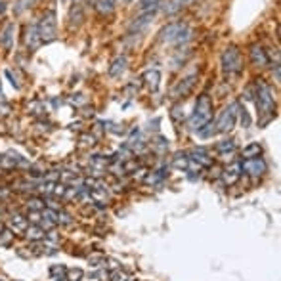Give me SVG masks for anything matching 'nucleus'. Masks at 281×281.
I'll return each instance as SVG.
<instances>
[{
	"label": "nucleus",
	"instance_id": "nucleus-2",
	"mask_svg": "<svg viewBox=\"0 0 281 281\" xmlns=\"http://www.w3.org/2000/svg\"><path fill=\"white\" fill-rule=\"evenodd\" d=\"M222 65H224V71L230 75H237L243 69V60H241V54L235 46L226 48V52L222 54Z\"/></svg>",
	"mask_w": 281,
	"mask_h": 281
},
{
	"label": "nucleus",
	"instance_id": "nucleus-3",
	"mask_svg": "<svg viewBox=\"0 0 281 281\" xmlns=\"http://www.w3.org/2000/svg\"><path fill=\"white\" fill-rule=\"evenodd\" d=\"M184 33H186V25H184V23H171V25H167V27L161 31L159 38L163 40V42L174 44V42H182Z\"/></svg>",
	"mask_w": 281,
	"mask_h": 281
},
{
	"label": "nucleus",
	"instance_id": "nucleus-8",
	"mask_svg": "<svg viewBox=\"0 0 281 281\" xmlns=\"http://www.w3.org/2000/svg\"><path fill=\"white\" fill-rule=\"evenodd\" d=\"M251 60H253V63H255L257 67H262V65L268 63V56H266V52L262 50V46H253V48H251Z\"/></svg>",
	"mask_w": 281,
	"mask_h": 281
},
{
	"label": "nucleus",
	"instance_id": "nucleus-5",
	"mask_svg": "<svg viewBox=\"0 0 281 281\" xmlns=\"http://www.w3.org/2000/svg\"><path fill=\"white\" fill-rule=\"evenodd\" d=\"M54 37H56V19H54V12H48L40 21V38L52 40Z\"/></svg>",
	"mask_w": 281,
	"mask_h": 281
},
{
	"label": "nucleus",
	"instance_id": "nucleus-12",
	"mask_svg": "<svg viewBox=\"0 0 281 281\" xmlns=\"http://www.w3.org/2000/svg\"><path fill=\"white\" fill-rule=\"evenodd\" d=\"M115 2H117V0H98L99 13H111L115 10Z\"/></svg>",
	"mask_w": 281,
	"mask_h": 281
},
{
	"label": "nucleus",
	"instance_id": "nucleus-9",
	"mask_svg": "<svg viewBox=\"0 0 281 281\" xmlns=\"http://www.w3.org/2000/svg\"><path fill=\"white\" fill-rule=\"evenodd\" d=\"M195 0H171L167 6H165V12L169 13V15H174L176 12H180L182 8L186 6H189V4H193Z\"/></svg>",
	"mask_w": 281,
	"mask_h": 281
},
{
	"label": "nucleus",
	"instance_id": "nucleus-4",
	"mask_svg": "<svg viewBox=\"0 0 281 281\" xmlns=\"http://www.w3.org/2000/svg\"><path fill=\"white\" fill-rule=\"evenodd\" d=\"M257 105H258V111H260V113H272V109H274V96H272L270 86H266V85L260 86Z\"/></svg>",
	"mask_w": 281,
	"mask_h": 281
},
{
	"label": "nucleus",
	"instance_id": "nucleus-11",
	"mask_svg": "<svg viewBox=\"0 0 281 281\" xmlns=\"http://www.w3.org/2000/svg\"><path fill=\"white\" fill-rule=\"evenodd\" d=\"M124 69H126V58H117V60L113 61V67L109 69V75L111 77H121L124 73Z\"/></svg>",
	"mask_w": 281,
	"mask_h": 281
},
{
	"label": "nucleus",
	"instance_id": "nucleus-7",
	"mask_svg": "<svg viewBox=\"0 0 281 281\" xmlns=\"http://www.w3.org/2000/svg\"><path fill=\"white\" fill-rule=\"evenodd\" d=\"M235 109H237V105L233 103V105H230V107L220 115V121H218V128H220V130H230L233 126L235 117H237V111Z\"/></svg>",
	"mask_w": 281,
	"mask_h": 281
},
{
	"label": "nucleus",
	"instance_id": "nucleus-1",
	"mask_svg": "<svg viewBox=\"0 0 281 281\" xmlns=\"http://www.w3.org/2000/svg\"><path fill=\"white\" fill-rule=\"evenodd\" d=\"M210 117H212V101H210L207 94H203L201 98L197 99L195 111H193V115L189 119V126L191 128H203L210 121Z\"/></svg>",
	"mask_w": 281,
	"mask_h": 281
},
{
	"label": "nucleus",
	"instance_id": "nucleus-10",
	"mask_svg": "<svg viewBox=\"0 0 281 281\" xmlns=\"http://www.w3.org/2000/svg\"><path fill=\"white\" fill-rule=\"evenodd\" d=\"M144 81H146L147 88H151V90H157V86H159V81H161V73L159 71H147L144 75Z\"/></svg>",
	"mask_w": 281,
	"mask_h": 281
},
{
	"label": "nucleus",
	"instance_id": "nucleus-6",
	"mask_svg": "<svg viewBox=\"0 0 281 281\" xmlns=\"http://www.w3.org/2000/svg\"><path fill=\"white\" fill-rule=\"evenodd\" d=\"M195 85V75H191V77H187V79H182L180 83H176V86L172 88V98H182L186 94H189L191 92V88Z\"/></svg>",
	"mask_w": 281,
	"mask_h": 281
}]
</instances>
